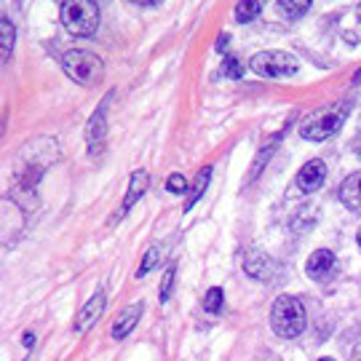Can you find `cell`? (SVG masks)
<instances>
[{"label": "cell", "instance_id": "ba28073f", "mask_svg": "<svg viewBox=\"0 0 361 361\" xmlns=\"http://www.w3.org/2000/svg\"><path fill=\"white\" fill-rule=\"evenodd\" d=\"M110 102H113V94H107V97H104V102L97 107L94 118L89 121V131H86V137H89L91 153H97V147L102 145L104 134H107V113H110Z\"/></svg>", "mask_w": 361, "mask_h": 361}, {"label": "cell", "instance_id": "5b68a950", "mask_svg": "<svg viewBox=\"0 0 361 361\" xmlns=\"http://www.w3.org/2000/svg\"><path fill=\"white\" fill-rule=\"evenodd\" d=\"M252 73H257L262 78H292L300 70V62H297L292 54L286 51H259L252 56Z\"/></svg>", "mask_w": 361, "mask_h": 361}, {"label": "cell", "instance_id": "6da1fadb", "mask_svg": "<svg viewBox=\"0 0 361 361\" xmlns=\"http://www.w3.org/2000/svg\"><path fill=\"white\" fill-rule=\"evenodd\" d=\"M273 332L284 340H295L305 332V305L297 297L281 295L271 308Z\"/></svg>", "mask_w": 361, "mask_h": 361}, {"label": "cell", "instance_id": "8992f818", "mask_svg": "<svg viewBox=\"0 0 361 361\" xmlns=\"http://www.w3.org/2000/svg\"><path fill=\"white\" fill-rule=\"evenodd\" d=\"M326 180V166H324V161H308L305 166L297 171L295 177V188L292 190H300V193H316L319 188L324 185Z\"/></svg>", "mask_w": 361, "mask_h": 361}, {"label": "cell", "instance_id": "2e32d148", "mask_svg": "<svg viewBox=\"0 0 361 361\" xmlns=\"http://www.w3.org/2000/svg\"><path fill=\"white\" fill-rule=\"evenodd\" d=\"M209 180H212V166H204L201 171H198V177H195V185L193 190H190V198L185 201V212H190V209L195 207V201L204 195V190H207Z\"/></svg>", "mask_w": 361, "mask_h": 361}, {"label": "cell", "instance_id": "4316f807", "mask_svg": "<svg viewBox=\"0 0 361 361\" xmlns=\"http://www.w3.org/2000/svg\"><path fill=\"white\" fill-rule=\"evenodd\" d=\"M131 3H140V6H145V3H153V0H131Z\"/></svg>", "mask_w": 361, "mask_h": 361}, {"label": "cell", "instance_id": "8fae6325", "mask_svg": "<svg viewBox=\"0 0 361 361\" xmlns=\"http://www.w3.org/2000/svg\"><path fill=\"white\" fill-rule=\"evenodd\" d=\"M147 185H150V174H147L145 169H137V171L131 174L129 193H126L123 204H121V209H118V217H123V214H126V212H129V209L134 207L145 193H147Z\"/></svg>", "mask_w": 361, "mask_h": 361}, {"label": "cell", "instance_id": "603a6c76", "mask_svg": "<svg viewBox=\"0 0 361 361\" xmlns=\"http://www.w3.org/2000/svg\"><path fill=\"white\" fill-rule=\"evenodd\" d=\"M166 188L171 193H185V190H188V180H185L182 174H171L166 180Z\"/></svg>", "mask_w": 361, "mask_h": 361}, {"label": "cell", "instance_id": "83f0119b", "mask_svg": "<svg viewBox=\"0 0 361 361\" xmlns=\"http://www.w3.org/2000/svg\"><path fill=\"white\" fill-rule=\"evenodd\" d=\"M356 241H359V249H361V231H359V235H356Z\"/></svg>", "mask_w": 361, "mask_h": 361}, {"label": "cell", "instance_id": "7402d4cb", "mask_svg": "<svg viewBox=\"0 0 361 361\" xmlns=\"http://www.w3.org/2000/svg\"><path fill=\"white\" fill-rule=\"evenodd\" d=\"M276 153V145H268V147H262V153H259V158H257V164H255V166H252V174H249V177H252V180H257V174L259 171H262V166H265V164H268V158H271V155Z\"/></svg>", "mask_w": 361, "mask_h": 361}, {"label": "cell", "instance_id": "52a82bcc", "mask_svg": "<svg viewBox=\"0 0 361 361\" xmlns=\"http://www.w3.org/2000/svg\"><path fill=\"white\" fill-rule=\"evenodd\" d=\"M104 305H107V295H104V289H99V292H97V295L91 297L89 302L80 308V313H78V319H75V332H78V335H86L91 326L99 322Z\"/></svg>", "mask_w": 361, "mask_h": 361}, {"label": "cell", "instance_id": "9c48e42d", "mask_svg": "<svg viewBox=\"0 0 361 361\" xmlns=\"http://www.w3.org/2000/svg\"><path fill=\"white\" fill-rule=\"evenodd\" d=\"M337 259L329 249H316L308 257V265H305V273H308L313 281H326L332 273H335Z\"/></svg>", "mask_w": 361, "mask_h": 361}, {"label": "cell", "instance_id": "ffe728a7", "mask_svg": "<svg viewBox=\"0 0 361 361\" xmlns=\"http://www.w3.org/2000/svg\"><path fill=\"white\" fill-rule=\"evenodd\" d=\"M222 75L231 78V80H238V78L244 75V65H241L235 56H225V62H222Z\"/></svg>", "mask_w": 361, "mask_h": 361}, {"label": "cell", "instance_id": "5bb4252c", "mask_svg": "<svg viewBox=\"0 0 361 361\" xmlns=\"http://www.w3.org/2000/svg\"><path fill=\"white\" fill-rule=\"evenodd\" d=\"M262 6H265V0H238L235 3V22H252V19H257L259 11H262Z\"/></svg>", "mask_w": 361, "mask_h": 361}, {"label": "cell", "instance_id": "277c9868", "mask_svg": "<svg viewBox=\"0 0 361 361\" xmlns=\"http://www.w3.org/2000/svg\"><path fill=\"white\" fill-rule=\"evenodd\" d=\"M62 70L70 80H75L80 86H99L104 78V65L97 54L91 51H80V49H73L62 56Z\"/></svg>", "mask_w": 361, "mask_h": 361}, {"label": "cell", "instance_id": "4dcf8cb0", "mask_svg": "<svg viewBox=\"0 0 361 361\" xmlns=\"http://www.w3.org/2000/svg\"><path fill=\"white\" fill-rule=\"evenodd\" d=\"M359 19H361V6H359Z\"/></svg>", "mask_w": 361, "mask_h": 361}, {"label": "cell", "instance_id": "cb8c5ba5", "mask_svg": "<svg viewBox=\"0 0 361 361\" xmlns=\"http://www.w3.org/2000/svg\"><path fill=\"white\" fill-rule=\"evenodd\" d=\"M25 345L27 348H32V345H35V335H32V332H25Z\"/></svg>", "mask_w": 361, "mask_h": 361}, {"label": "cell", "instance_id": "30bf717a", "mask_svg": "<svg viewBox=\"0 0 361 361\" xmlns=\"http://www.w3.org/2000/svg\"><path fill=\"white\" fill-rule=\"evenodd\" d=\"M244 271L252 276V279H259V281H271V276L276 273V262H273L265 252L259 249H252L246 252L244 257Z\"/></svg>", "mask_w": 361, "mask_h": 361}, {"label": "cell", "instance_id": "ac0fdd59", "mask_svg": "<svg viewBox=\"0 0 361 361\" xmlns=\"http://www.w3.org/2000/svg\"><path fill=\"white\" fill-rule=\"evenodd\" d=\"M158 259H161V246H150V249H147V255L142 257V265H140V271H137V279H145V276H147V273H150L155 265H158Z\"/></svg>", "mask_w": 361, "mask_h": 361}, {"label": "cell", "instance_id": "9a60e30c", "mask_svg": "<svg viewBox=\"0 0 361 361\" xmlns=\"http://www.w3.org/2000/svg\"><path fill=\"white\" fill-rule=\"evenodd\" d=\"M13 43H16V30H13L11 19H8V16H3V19H0V46H3V62H8V59H11Z\"/></svg>", "mask_w": 361, "mask_h": 361}, {"label": "cell", "instance_id": "44dd1931", "mask_svg": "<svg viewBox=\"0 0 361 361\" xmlns=\"http://www.w3.org/2000/svg\"><path fill=\"white\" fill-rule=\"evenodd\" d=\"M174 273H177V268L169 265L166 276H164V281H161V302H164V305H166V300L171 297V289H174Z\"/></svg>", "mask_w": 361, "mask_h": 361}, {"label": "cell", "instance_id": "4fadbf2b", "mask_svg": "<svg viewBox=\"0 0 361 361\" xmlns=\"http://www.w3.org/2000/svg\"><path fill=\"white\" fill-rule=\"evenodd\" d=\"M340 201L350 212H361V171L350 174L348 180L340 185Z\"/></svg>", "mask_w": 361, "mask_h": 361}, {"label": "cell", "instance_id": "7c38bea8", "mask_svg": "<svg viewBox=\"0 0 361 361\" xmlns=\"http://www.w3.org/2000/svg\"><path fill=\"white\" fill-rule=\"evenodd\" d=\"M142 308H145L142 302H134V305H129V308H123L118 313L116 324H113V340H123V337L129 335L131 329L137 326V322H140Z\"/></svg>", "mask_w": 361, "mask_h": 361}, {"label": "cell", "instance_id": "e0dca14e", "mask_svg": "<svg viewBox=\"0 0 361 361\" xmlns=\"http://www.w3.org/2000/svg\"><path fill=\"white\" fill-rule=\"evenodd\" d=\"M310 3H313V0H279V8H281L284 16H289V19H300V16L310 8Z\"/></svg>", "mask_w": 361, "mask_h": 361}, {"label": "cell", "instance_id": "3957f363", "mask_svg": "<svg viewBox=\"0 0 361 361\" xmlns=\"http://www.w3.org/2000/svg\"><path fill=\"white\" fill-rule=\"evenodd\" d=\"M348 113H350V104L343 102V104H335V107H326L322 113L308 116L302 121V126H300L302 140H310V142H324V140H329L332 134H337V131L343 129Z\"/></svg>", "mask_w": 361, "mask_h": 361}, {"label": "cell", "instance_id": "f546056e", "mask_svg": "<svg viewBox=\"0 0 361 361\" xmlns=\"http://www.w3.org/2000/svg\"><path fill=\"white\" fill-rule=\"evenodd\" d=\"M322 361H335V359H322Z\"/></svg>", "mask_w": 361, "mask_h": 361}, {"label": "cell", "instance_id": "f1b7e54d", "mask_svg": "<svg viewBox=\"0 0 361 361\" xmlns=\"http://www.w3.org/2000/svg\"><path fill=\"white\" fill-rule=\"evenodd\" d=\"M25 361H35V359H32V356H27V359Z\"/></svg>", "mask_w": 361, "mask_h": 361}, {"label": "cell", "instance_id": "d6986e66", "mask_svg": "<svg viewBox=\"0 0 361 361\" xmlns=\"http://www.w3.org/2000/svg\"><path fill=\"white\" fill-rule=\"evenodd\" d=\"M222 289L219 286H212L207 295H204V308H207V313H219L222 310Z\"/></svg>", "mask_w": 361, "mask_h": 361}, {"label": "cell", "instance_id": "7a4b0ae2", "mask_svg": "<svg viewBox=\"0 0 361 361\" xmlns=\"http://www.w3.org/2000/svg\"><path fill=\"white\" fill-rule=\"evenodd\" d=\"M62 25L75 38H89L99 27L97 0H62Z\"/></svg>", "mask_w": 361, "mask_h": 361}, {"label": "cell", "instance_id": "d4e9b609", "mask_svg": "<svg viewBox=\"0 0 361 361\" xmlns=\"http://www.w3.org/2000/svg\"><path fill=\"white\" fill-rule=\"evenodd\" d=\"M217 49H219V51H225V49H228V35H219Z\"/></svg>", "mask_w": 361, "mask_h": 361}, {"label": "cell", "instance_id": "484cf974", "mask_svg": "<svg viewBox=\"0 0 361 361\" xmlns=\"http://www.w3.org/2000/svg\"><path fill=\"white\" fill-rule=\"evenodd\" d=\"M350 361H361V343L353 348V353H350Z\"/></svg>", "mask_w": 361, "mask_h": 361}]
</instances>
